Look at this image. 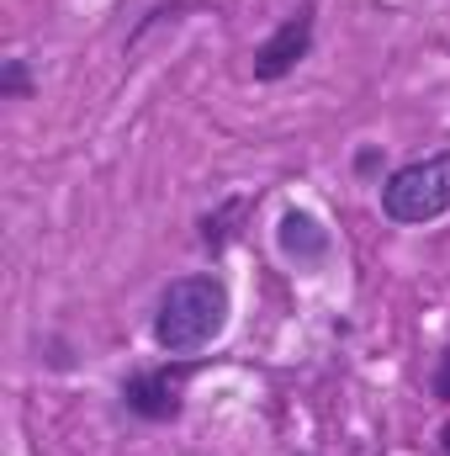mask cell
<instances>
[{"label":"cell","instance_id":"obj_1","mask_svg":"<svg viewBox=\"0 0 450 456\" xmlns=\"http://www.w3.org/2000/svg\"><path fill=\"white\" fill-rule=\"evenodd\" d=\"M228 314H233V297H228V281L213 271H191V276H175L165 292H159V308H154V340L165 355H197L207 345L223 340Z\"/></svg>","mask_w":450,"mask_h":456},{"label":"cell","instance_id":"obj_2","mask_svg":"<svg viewBox=\"0 0 450 456\" xmlns=\"http://www.w3.org/2000/svg\"><path fill=\"white\" fill-rule=\"evenodd\" d=\"M382 213L392 224H435L450 213V149L408 159L382 186Z\"/></svg>","mask_w":450,"mask_h":456},{"label":"cell","instance_id":"obj_3","mask_svg":"<svg viewBox=\"0 0 450 456\" xmlns=\"http://www.w3.org/2000/svg\"><path fill=\"white\" fill-rule=\"evenodd\" d=\"M191 377H197L191 361L143 366V371L122 377V403H127L138 419H149V425H170V419H181V409H186V382H191Z\"/></svg>","mask_w":450,"mask_h":456},{"label":"cell","instance_id":"obj_4","mask_svg":"<svg viewBox=\"0 0 450 456\" xmlns=\"http://www.w3.org/2000/svg\"><path fill=\"white\" fill-rule=\"evenodd\" d=\"M313 27H318V11H313V0H302L260 48H254V80H286L308 53H313Z\"/></svg>","mask_w":450,"mask_h":456},{"label":"cell","instance_id":"obj_5","mask_svg":"<svg viewBox=\"0 0 450 456\" xmlns=\"http://www.w3.org/2000/svg\"><path fill=\"white\" fill-rule=\"evenodd\" d=\"M276 249L297 265V271H324L334 260V233L313 208H286L276 224Z\"/></svg>","mask_w":450,"mask_h":456},{"label":"cell","instance_id":"obj_6","mask_svg":"<svg viewBox=\"0 0 450 456\" xmlns=\"http://www.w3.org/2000/svg\"><path fill=\"white\" fill-rule=\"evenodd\" d=\"M0 96H11V102H27V96H32L27 59H5V69H0Z\"/></svg>","mask_w":450,"mask_h":456},{"label":"cell","instance_id":"obj_7","mask_svg":"<svg viewBox=\"0 0 450 456\" xmlns=\"http://www.w3.org/2000/svg\"><path fill=\"white\" fill-rule=\"evenodd\" d=\"M430 387H435V398L450 403V345L440 350V361H435V377H430Z\"/></svg>","mask_w":450,"mask_h":456},{"label":"cell","instance_id":"obj_8","mask_svg":"<svg viewBox=\"0 0 450 456\" xmlns=\"http://www.w3.org/2000/svg\"><path fill=\"white\" fill-rule=\"evenodd\" d=\"M376 165H382V154H376V149H360V154H355V170H376Z\"/></svg>","mask_w":450,"mask_h":456},{"label":"cell","instance_id":"obj_9","mask_svg":"<svg viewBox=\"0 0 450 456\" xmlns=\"http://www.w3.org/2000/svg\"><path fill=\"white\" fill-rule=\"evenodd\" d=\"M440 456H450V425H440Z\"/></svg>","mask_w":450,"mask_h":456}]
</instances>
